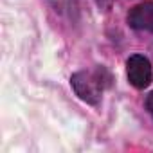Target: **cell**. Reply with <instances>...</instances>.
<instances>
[{
	"mask_svg": "<svg viewBox=\"0 0 153 153\" xmlns=\"http://www.w3.org/2000/svg\"><path fill=\"white\" fill-rule=\"evenodd\" d=\"M76 94L83 101L90 105H97L103 92V81H101V72H78L70 79Z\"/></svg>",
	"mask_w": 153,
	"mask_h": 153,
	"instance_id": "1",
	"label": "cell"
},
{
	"mask_svg": "<svg viewBox=\"0 0 153 153\" xmlns=\"http://www.w3.org/2000/svg\"><path fill=\"white\" fill-rule=\"evenodd\" d=\"M128 79L135 88H146L151 83V65L148 58L135 54L128 59Z\"/></svg>",
	"mask_w": 153,
	"mask_h": 153,
	"instance_id": "2",
	"label": "cell"
},
{
	"mask_svg": "<svg viewBox=\"0 0 153 153\" xmlns=\"http://www.w3.org/2000/svg\"><path fill=\"white\" fill-rule=\"evenodd\" d=\"M128 24L133 29L153 33V2H144L135 6L128 15Z\"/></svg>",
	"mask_w": 153,
	"mask_h": 153,
	"instance_id": "3",
	"label": "cell"
},
{
	"mask_svg": "<svg viewBox=\"0 0 153 153\" xmlns=\"http://www.w3.org/2000/svg\"><path fill=\"white\" fill-rule=\"evenodd\" d=\"M146 106H148V110H149V114L153 115V92L148 96V101H146Z\"/></svg>",
	"mask_w": 153,
	"mask_h": 153,
	"instance_id": "4",
	"label": "cell"
}]
</instances>
